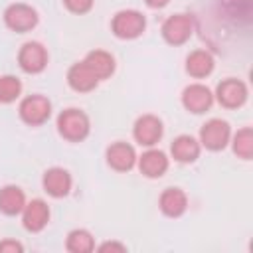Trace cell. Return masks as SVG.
Returning a JSON list of instances; mask_svg holds the SVG:
<instances>
[{"label":"cell","mask_w":253,"mask_h":253,"mask_svg":"<svg viewBox=\"0 0 253 253\" xmlns=\"http://www.w3.org/2000/svg\"><path fill=\"white\" fill-rule=\"evenodd\" d=\"M61 2H63L65 10L75 14V16H85L95 6V0H61Z\"/></svg>","instance_id":"cb8c5ba5"},{"label":"cell","mask_w":253,"mask_h":253,"mask_svg":"<svg viewBox=\"0 0 253 253\" xmlns=\"http://www.w3.org/2000/svg\"><path fill=\"white\" fill-rule=\"evenodd\" d=\"M231 125L225 119H208L198 132V140L202 144V148L210 150V152H221L229 146V138H231Z\"/></svg>","instance_id":"8992f818"},{"label":"cell","mask_w":253,"mask_h":253,"mask_svg":"<svg viewBox=\"0 0 253 253\" xmlns=\"http://www.w3.org/2000/svg\"><path fill=\"white\" fill-rule=\"evenodd\" d=\"M136 148L126 142V140H115L105 148V162L111 170L115 172H130L132 168H136Z\"/></svg>","instance_id":"8fae6325"},{"label":"cell","mask_w":253,"mask_h":253,"mask_svg":"<svg viewBox=\"0 0 253 253\" xmlns=\"http://www.w3.org/2000/svg\"><path fill=\"white\" fill-rule=\"evenodd\" d=\"M180 103H182V107L188 113H192V115H204V113H208L213 107L215 99H213V91L206 83L194 81V83H188L182 89Z\"/></svg>","instance_id":"30bf717a"},{"label":"cell","mask_w":253,"mask_h":253,"mask_svg":"<svg viewBox=\"0 0 253 253\" xmlns=\"http://www.w3.org/2000/svg\"><path fill=\"white\" fill-rule=\"evenodd\" d=\"M24 251V245L18 241V239H0V253H22Z\"/></svg>","instance_id":"484cf974"},{"label":"cell","mask_w":253,"mask_h":253,"mask_svg":"<svg viewBox=\"0 0 253 253\" xmlns=\"http://www.w3.org/2000/svg\"><path fill=\"white\" fill-rule=\"evenodd\" d=\"M18 67L28 73V75H40L47 69V63H49V53H47V47L42 43V42H36V40H30V42H24L18 49Z\"/></svg>","instance_id":"ba28073f"},{"label":"cell","mask_w":253,"mask_h":253,"mask_svg":"<svg viewBox=\"0 0 253 253\" xmlns=\"http://www.w3.org/2000/svg\"><path fill=\"white\" fill-rule=\"evenodd\" d=\"M136 168H138V172L144 178L158 180V178H162L168 172V168H170V156L164 150L156 148V146L144 148L142 154H138V158H136Z\"/></svg>","instance_id":"4fadbf2b"},{"label":"cell","mask_w":253,"mask_h":253,"mask_svg":"<svg viewBox=\"0 0 253 253\" xmlns=\"http://www.w3.org/2000/svg\"><path fill=\"white\" fill-rule=\"evenodd\" d=\"M188 206H190L188 194L178 186H168L158 196V210L162 215H166L170 219L182 217L188 211Z\"/></svg>","instance_id":"2e32d148"},{"label":"cell","mask_w":253,"mask_h":253,"mask_svg":"<svg viewBox=\"0 0 253 253\" xmlns=\"http://www.w3.org/2000/svg\"><path fill=\"white\" fill-rule=\"evenodd\" d=\"M144 4L150 8V10H162L170 4V0H144Z\"/></svg>","instance_id":"4316f807"},{"label":"cell","mask_w":253,"mask_h":253,"mask_svg":"<svg viewBox=\"0 0 253 253\" xmlns=\"http://www.w3.org/2000/svg\"><path fill=\"white\" fill-rule=\"evenodd\" d=\"M65 81H67V85H69L71 91L81 93V95L95 91L99 87V83H101L99 77L89 69V65L83 59H79V61H75V63L69 65V69L65 73Z\"/></svg>","instance_id":"e0dca14e"},{"label":"cell","mask_w":253,"mask_h":253,"mask_svg":"<svg viewBox=\"0 0 253 253\" xmlns=\"http://www.w3.org/2000/svg\"><path fill=\"white\" fill-rule=\"evenodd\" d=\"M83 61L89 65V69L99 77V81H107L115 75L117 71V59L111 51L107 49H101V47H95L91 51L85 53Z\"/></svg>","instance_id":"d6986e66"},{"label":"cell","mask_w":253,"mask_h":253,"mask_svg":"<svg viewBox=\"0 0 253 253\" xmlns=\"http://www.w3.org/2000/svg\"><path fill=\"white\" fill-rule=\"evenodd\" d=\"M213 99L219 107H223L227 111H237L247 103L249 89H247L245 81H241L237 77H225L215 85Z\"/></svg>","instance_id":"52a82bcc"},{"label":"cell","mask_w":253,"mask_h":253,"mask_svg":"<svg viewBox=\"0 0 253 253\" xmlns=\"http://www.w3.org/2000/svg\"><path fill=\"white\" fill-rule=\"evenodd\" d=\"M22 81L16 75H0V105H10L22 97Z\"/></svg>","instance_id":"603a6c76"},{"label":"cell","mask_w":253,"mask_h":253,"mask_svg":"<svg viewBox=\"0 0 253 253\" xmlns=\"http://www.w3.org/2000/svg\"><path fill=\"white\" fill-rule=\"evenodd\" d=\"M42 190L53 198V200H61L67 198L73 190V176L67 168L63 166H51L42 174Z\"/></svg>","instance_id":"7c38bea8"},{"label":"cell","mask_w":253,"mask_h":253,"mask_svg":"<svg viewBox=\"0 0 253 253\" xmlns=\"http://www.w3.org/2000/svg\"><path fill=\"white\" fill-rule=\"evenodd\" d=\"M229 146L233 154L241 160H251L253 158V128L251 126H241L235 132H231Z\"/></svg>","instance_id":"7402d4cb"},{"label":"cell","mask_w":253,"mask_h":253,"mask_svg":"<svg viewBox=\"0 0 253 253\" xmlns=\"http://www.w3.org/2000/svg\"><path fill=\"white\" fill-rule=\"evenodd\" d=\"M194 32H196V18L188 12L170 14L160 26L162 40L172 47H180V45L188 43L192 40Z\"/></svg>","instance_id":"7a4b0ae2"},{"label":"cell","mask_w":253,"mask_h":253,"mask_svg":"<svg viewBox=\"0 0 253 253\" xmlns=\"http://www.w3.org/2000/svg\"><path fill=\"white\" fill-rule=\"evenodd\" d=\"M111 32L117 40H136L146 32V16L134 8L119 10L111 18Z\"/></svg>","instance_id":"3957f363"},{"label":"cell","mask_w":253,"mask_h":253,"mask_svg":"<svg viewBox=\"0 0 253 253\" xmlns=\"http://www.w3.org/2000/svg\"><path fill=\"white\" fill-rule=\"evenodd\" d=\"M55 128H57V134L65 142L77 144V142H83L91 134V119L83 109L67 107L59 111V115L55 117Z\"/></svg>","instance_id":"6da1fadb"},{"label":"cell","mask_w":253,"mask_h":253,"mask_svg":"<svg viewBox=\"0 0 253 253\" xmlns=\"http://www.w3.org/2000/svg\"><path fill=\"white\" fill-rule=\"evenodd\" d=\"M26 202H28L26 192L20 186L6 184V186L0 188V213L2 215H8V217L20 215Z\"/></svg>","instance_id":"ffe728a7"},{"label":"cell","mask_w":253,"mask_h":253,"mask_svg":"<svg viewBox=\"0 0 253 253\" xmlns=\"http://www.w3.org/2000/svg\"><path fill=\"white\" fill-rule=\"evenodd\" d=\"M2 20L4 26L10 32L16 34H28L32 30H36V26L40 24V14L32 4L26 2H12L4 8L2 12Z\"/></svg>","instance_id":"5b68a950"},{"label":"cell","mask_w":253,"mask_h":253,"mask_svg":"<svg viewBox=\"0 0 253 253\" xmlns=\"http://www.w3.org/2000/svg\"><path fill=\"white\" fill-rule=\"evenodd\" d=\"M20 217H22V227L28 233H40L47 227V223L51 219V210L45 200L34 198L30 202H26Z\"/></svg>","instance_id":"5bb4252c"},{"label":"cell","mask_w":253,"mask_h":253,"mask_svg":"<svg viewBox=\"0 0 253 253\" xmlns=\"http://www.w3.org/2000/svg\"><path fill=\"white\" fill-rule=\"evenodd\" d=\"M95 251H99V253H126L128 247L117 239H111V241H103L101 245H97Z\"/></svg>","instance_id":"d4e9b609"},{"label":"cell","mask_w":253,"mask_h":253,"mask_svg":"<svg viewBox=\"0 0 253 253\" xmlns=\"http://www.w3.org/2000/svg\"><path fill=\"white\" fill-rule=\"evenodd\" d=\"M202 144L194 134H178L170 142V158L178 164H194L202 154Z\"/></svg>","instance_id":"ac0fdd59"},{"label":"cell","mask_w":253,"mask_h":253,"mask_svg":"<svg viewBox=\"0 0 253 253\" xmlns=\"http://www.w3.org/2000/svg\"><path fill=\"white\" fill-rule=\"evenodd\" d=\"M215 69V57L210 49L206 47H196L192 49L186 59H184V71L188 77L196 79V81H202V79H208Z\"/></svg>","instance_id":"9a60e30c"},{"label":"cell","mask_w":253,"mask_h":253,"mask_svg":"<svg viewBox=\"0 0 253 253\" xmlns=\"http://www.w3.org/2000/svg\"><path fill=\"white\" fill-rule=\"evenodd\" d=\"M53 105L42 93H32L20 99L18 103V117L28 126H42L51 119Z\"/></svg>","instance_id":"277c9868"},{"label":"cell","mask_w":253,"mask_h":253,"mask_svg":"<svg viewBox=\"0 0 253 253\" xmlns=\"http://www.w3.org/2000/svg\"><path fill=\"white\" fill-rule=\"evenodd\" d=\"M95 237L85 227H75L65 235V251L67 253H93L95 251Z\"/></svg>","instance_id":"44dd1931"},{"label":"cell","mask_w":253,"mask_h":253,"mask_svg":"<svg viewBox=\"0 0 253 253\" xmlns=\"http://www.w3.org/2000/svg\"><path fill=\"white\" fill-rule=\"evenodd\" d=\"M162 136H164V123L154 113H142L132 123V140L142 148L156 146L162 140Z\"/></svg>","instance_id":"9c48e42d"}]
</instances>
